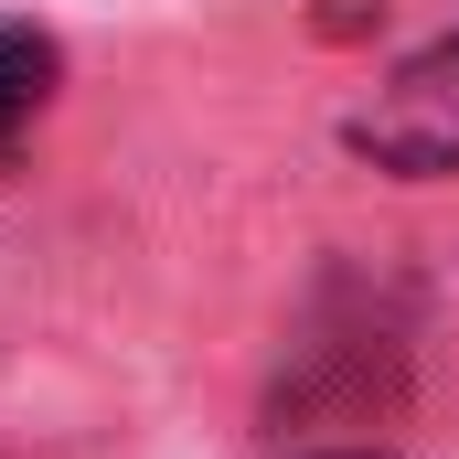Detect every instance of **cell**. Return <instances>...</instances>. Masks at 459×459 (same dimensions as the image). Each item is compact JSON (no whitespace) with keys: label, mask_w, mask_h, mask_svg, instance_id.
Masks as SVG:
<instances>
[{"label":"cell","mask_w":459,"mask_h":459,"mask_svg":"<svg viewBox=\"0 0 459 459\" xmlns=\"http://www.w3.org/2000/svg\"><path fill=\"white\" fill-rule=\"evenodd\" d=\"M342 139L374 160V171H406V182L459 171V32H449V43H428V54H406V65L352 108Z\"/></svg>","instance_id":"1"},{"label":"cell","mask_w":459,"mask_h":459,"mask_svg":"<svg viewBox=\"0 0 459 459\" xmlns=\"http://www.w3.org/2000/svg\"><path fill=\"white\" fill-rule=\"evenodd\" d=\"M54 75H65L54 32H32V22H0V139L43 117V97H54Z\"/></svg>","instance_id":"2"},{"label":"cell","mask_w":459,"mask_h":459,"mask_svg":"<svg viewBox=\"0 0 459 459\" xmlns=\"http://www.w3.org/2000/svg\"><path fill=\"white\" fill-rule=\"evenodd\" d=\"M321 459H374V449H321Z\"/></svg>","instance_id":"3"}]
</instances>
